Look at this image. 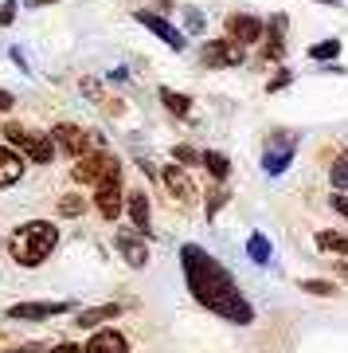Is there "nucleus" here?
<instances>
[{
  "label": "nucleus",
  "instance_id": "nucleus-30",
  "mask_svg": "<svg viewBox=\"0 0 348 353\" xmlns=\"http://www.w3.org/2000/svg\"><path fill=\"white\" fill-rule=\"evenodd\" d=\"M47 353H87L83 345H75V341H59V345H51Z\"/></svg>",
  "mask_w": 348,
  "mask_h": 353
},
{
  "label": "nucleus",
  "instance_id": "nucleus-34",
  "mask_svg": "<svg viewBox=\"0 0 348 353\" xmlns=\"http://www.w3.org/2000/svg\"><path fill=\"white\" fill-rule=\"evenodd\" d=\"M317 4H336V0H317Z\"/></svg>",
  "mask_w": 348,
  "mask_h": 353
},
{
  "label": "nucleus",
  "instance_id": "nucleus-24",
  "mask_svg": "<svg viewBox=\"0 0 348 353\" xmlns=\"http://www.w3.org/2000/svg\"><path fill=\"white\" fill-rule=\"evenodd\" d=\"M290 157H294V145H286L282 153H266V157H262V169H266V173H282L290 165Z\"/></svg>",
  "mask_w": 348,
  "mask_h": 353
},
{
  "label": "nucleus",
  "instance_id": "nucleus-9",
  "mask_svg": "<svg viewBox=\"0 0 348 353\" xmlns=\"http://www.w3.org/2000/svg\"><path fill=\"white\" fill-rule=\"evenodd\" d=\"M63 310H71V303H16L4 310V318L12 322H39V318H55Z\"/></svg>",
  "mask_w": 348,
  "mask_h": 353
},
{
  "label": "nucleus",
  "instance_id": "nucleus-25",
  "mask_svg": "<svg viewBox=\"0 0 348 353\" xmlns=\"http://www.w3.org/2000/svg\"><path fill=\"white\" fill-rule=\"evenodd\" d=\"M333 55H340V39H325V43H313L309 48V59H317V63L333 59Z\"/></svg>",
  "mask_w": 348,
  "mask_h": 353
},
{
  "label": "nucleus",
  "instance_id": "nucleus-19",
  "mask_svg": "<svg viewBox=\"0 0 348 353\" xmlns=\"http://www.w3.org/2000/svg\"><path fill=\"white\" fill-rule=\"evenodd\" d=\"M204 169H208V173L215 176V181H227V173H231V161H227V153H215V150H208L204 153Z\"/></svg>",
  "mask_w": 348,
  "mask_h": 353
},
{
  "label": "nucleus",
  "instance_id": "nucleus-5",
  "mask_svg": "<svg viewBox=\"0 0 348 353\" xmlns=\"http://www.w3.org/2000/svg\"><path fill=\"white\" fill-rule=\"evenodd\" d=\"M51 138H55V145H59V153H67V157H87V153H94V138H90L83 126H75V122H59V126L51 130Z\"/></svg>",
  "mask_w": 348,
  "mask_h": 353
},
{
  "label": "nucleus",
  "instance_id": "nucleus-3",
  "mask_svg": "<svg viewBox=\"0 0 348 353\" xmlns=\"http://www.w3.org/2000/svg\"><path fill=\"white\" fill-rule=\"evenodd\" d=\"M4 145H12L36 165H51L55 161V138L51 134H39V130H28V126H16V122H4Z\"/></svg>",
  "mask_w": 348,
  "mask_h": 353
},
{
  "label": "nucleus",
  "instance_id": "nucleus-16",
  "mask_svg": "<svg viewBox=\"0 0 348 353\" xmlns=\"http://www.w3.org/2000/svg\"><path fill=\"white\" fill-rule=\"evenodd\" d=\"M118 252L125 255V263L129 267H145V259H149V248H145V236H118Z\"/></svg>",
  "mask_w": 348,
  "mask_h": 353
},
{
  "label": "nucleus",
  "instance_id": "nucleus-11",
  "mask_svg": "<svg viewBox=\"0 0 348 353\" xmlns=\"http://www.w3.org/2000/svg\"><path fill=\"white\" fill-rule=\"evenodd\" d=\"M94 208H98L102 220H118V216H122V181L94 189Z\"/></svg>",
  "mask_w": 348,
  "mask_h": 353
},
{
  "label": "nucleus",
  "instance_id": "nucleus-13",
  "mask_svg": "<svg viewBox=\"0 0 348 353\" xmlns=\"http://www.w3.org/2000/svg\"><path fill=\"white\" fill-rule=\"evenodd\" d=\"M125 212H129V220H133L137 228V236H149L153 228H149V196L141 189H133L129 196H125Z\"/></svg>",
  "mask_w": 348,
  "mask_h": 353
},
{
  "label": "nucleus",
  "instance_id": "nucleus-7",
  "mask_svg": "<svg viewBox=\"0 0 348 353\" xmlns=\"http://www.w3.org/2000/svg\"><path fill=\"white\" fill-rule=\"evenodd\" d=\"M243 55H247V48L227 36V39H212V43L204 48V63L208 67H239Z\"/></svg>",
  "mask_w": 348,
  "mask_h": 353
},
{
  "label": "nucleus",
  "instance_id": "nucleus-22",
  "mask_svg": "<svg viewBox=\"0 0 348 353\" xmlns=\"http://www.w3.org/2000/svg\"><path fill=\"white\" fill-rule=\"evenodd\" d=\"M329 181H333V189H336V192H345V189H348V153H340V157L329 165Z\"/></svg>",
  "mask_w": 348,
  "mask_h": 353
},
{
  "label": "nucleus",
  "instance_id": "nucleus-27",
  "mask_svg": "<svg viewBox=\"0 0 348 353\" xmlns=\"http://www.w3.org/2000/svg\"><path fill=\"white\" fill-rule=\"evenodd\" d=\"M224 204H227V192H224V189H212V192H208V220H215V212H219Z\"/></svg>",
  "mask_w": 348,
  "mask_h": 353
},
{
  "label": "nucleus",
  "instance_id": "nucleus-33",
  "mask_svg": "<svg viewBox=\"0 0 348 353\" xmlns=\"http://www.w3.org/2000/svg\"><path fill=\"white\" fill-rule=\"evenodd\" d=\"M16 20V0H8V4H4V24H12Z\"/></svg>",
  "mask_w": 348,
  "mask_h": 353
},
{
  "label": "nucleus",
  "instance_id": "nucleus-32",
  "mask_svg": "<svg viewBox=\"0 0 348 353\" xmlns=\"http://www.w3.org/2000/svg\"><path fill=\"white\" fill-rule=\"evenodd\" d=\"M16 106V99H12V90H4V94H0V110H12Z\"/></svg>",
  "mask_w": 348,
  "mask_h": 353
},
{
  "label": "nucleus",
  "instance_id": "nucleus-2",
  "mask_svg": "<svg viewBox=\"0 0 348 353\" xmlns=\"http://www.w3.org/2000/svg\"><path fill=\"white\" fill-rule=\"evenodd\" d=\"M8 248H12V259L20 267H39L59 248V228L51 224V220H28V224H20L12 232Z\"/></svg>",
  "mask_w": 348,
  "mask_h": 353
},
{
  "label": "nucleus",
  "instance_id": "nucleus-8",
  "mask_svg": "<svg viewBox=\"0 0 348 353\" xmlns=\"http://www.w3.org/2000/svg\"><path fill=\"white\" fill-rule=\"evenodd\" d=\"M133 20H137V24H145V28H149V32H153L157 39H164V43H168L173 51H184V32H176V28L168 24L164 16H153L149 8H137V12H133Z\"/></svg>",
  "mask_w": 348,
  "mask_h": 353
},
{
  "label": "nucleus",
  "instance_id": "nucleus-21",
  "mask_svg": "<svg viewBox=\"0 0 348 353\" xmlns=\"http://www.w3.org/2000/svg\"><path fill=\"white\" fill-rule=\"evenodd\" d=\"M298 287L305 290V294H317V299H333V294H340V287L329 283V279H301Z\"/></svg>",
  "mask_w": 348,
  "mask_h": 353
},
{
  "label": "nucleus",
  "instance_id": "nucleus-6",
  "mask_svg": "<svg viewBox=\"0 0 348 353\" xmlns=\"http://www.w3.org/2000/svg\"><path fill=\"white\" fill-rule=\"evenodd\" d=\"M262 32H266V24H262L259 16L250 12H231L227 16V36L235 39V43H243V48H254L262 39Z\"/></svg>",
  "mask_w": 348,
  "mask_h": 353
},
{
  "label": "nucleus",
  "instance_id": "nucleus-18",
  "mask_svg": "<svg viewBox=\"0 0 348 353\" xmlns=\"http://www.w3.org/2000/svg\"><path fill=\"white\" fill-rule=\"evenodd\" d=\"M317 248L321 252H329V255H348V236L345 232H317Z\"/></svg>",
  "mask_w": 348,
  "mask_h": 353
},
{
  "label": "nucleus",
  "instance_id": "nucleus-10",
  "mask_svg": "<svg viewBox=\"0 0 348 353\" xmlns=\"http://www.w3.org/2000/svg\"><path fill=\"white\" fill-rule=\"evenodd\" d=\"M161 181L168 185V192L173 196H180V201H196V185H192V176H188V169L184 165H164L161 169Z\"/></svg>",
  "mask_w": 348,
  "mask_h": 353
},
{
  "label": "nucleus",
  "instance_id": "nucleus-17",
  "mask_svg": "<svg viewBox=\"0 0 348 353\" xmlns=\"http://www.w3.org/2000/svg\"><path fill=\"white\" fill-rule=\"evenodd\" d=\"M90 201L94 196H78V192H63L59 201H55V212L63 216V220H75V216H83L90 208Z\"/></svg>",
  "mask_w": 348,
  "mask_h": 353
},
{
  "label": "nucleus",
  "instance_id": "nucleus-12",
  "mask_svg": "<svg viewBox=\"0 0 348 353\" xmlns=\"http://www.w3.org/2000/svg\"><path fill=\"white\" fill-rule=\"evenodd\" d=\"M83 350L87 353H129V341L118 330H98V334H90V341Z\"/></svg>",
  "mask_w": 348,
  "mask_h": 353
},
{
  "label": "nucleus",
  "instance_id": "nucleus-20",
  "mask_svg": "<svg viewBox=\"0 0 348 353\" xmlns=\"http://www.w3.org/2000/svg\"><path fill=\"white\" fill-rule=\"evenodd\" d=\"M161 102L168 106V114H176V118H188V114H192V99H188V94H176V90H168V87L161 90Z\"/></svg>",
  "mask_w": 348,
  "mask_h": 353
},
{
  "label": "nucleus",
  "instance_id": "nucleus-15",
  "mask_svg": "<svg viewBox=\"0 0 348 353\" xmlns=\"http://www.w3.org/2000/svg\"><path fill=\"white\" fill-rule=\"evenodd\" d=\"M24 153H16L12 145H4V150H0V185H4V189H8V185H16V181H20V176H24Z\"/></svg>",
  "mask_w": 348,
  "mask_h": 353
},
{
  "label": "nucleus",
  "instance_id": "nucleus-29",
  "mask_svg": "<svg viewBox=\"0 0 348 353\" xmlns=\"http://www.w3.org/2000/svg\"><path fill=\"white\" fill-rule=\"evenodd\" d=\"M329 204H333V212H340L348 220V196L345 192H336V196H329Z\"/></svg>",
  "mask_w": 348,
  "mask_h": 353
},
{
  "label": "nucleus",
  "instance_id": "nucleus-23",
  "mask_svg": "<svg viewBox=\"0 0 348 353\" xmlns=\"http://www.w3.org/2000/svg\"><path fill=\"white\" fill-rule=\"evenodd\" d=\"M247 252H250L254 263H270V240H266L262 232H254V236L247 240Z\"/></svg>",
  "mask_w": 348,
  "mask_h": 353
},
{
  "label": "nucleus",
  "instance_id": "nucleus-1",
  "mask_svg": "<svg viewBox=\"0 0 348 353\" xmlns=\"http://www.w3.org/2000/svg\"><path fill=\"white\" fill-rule=\"evenodd\" d=\"M180 267H184V283H188V290H192V299H196L204 310H212L215 318L235 322V326L254 322V306L243 299L235 275H231L219 259H212L199 243H184V248H180Z\"/></svg>",
  "mask_w": 348,
  "mask_h": 353
},
{
  "label": "nucleus",
  "instance_id": "nucleus-28",
  "mask_svg": "<svg viewBox=\"0 0 348 353\" xmlns=\"http://www.w3.org/2000/svg\"><path fill=\"white\" fill-rule=\"evenodd\" d=\"M282 51H286V43H282V36H274L266 43V51H262V59H282Z\"/></svg>",
  "mask_w": 348,
  "mask_h": 353
},
{
  "label": "nucleus",
  "instance_id": "nucleus-4",
  "mask_svg": "<svg viewBox=\"0 0 348 353\" xmlns=\"http://www.w3.org/2000/svg\"><path fill=\"white\" fill-rule=\"evenodd\" d=\"M78 185H90V189H102V185H118L122 181V161L106 150H94L87 157H78L75 169H71Z\"/></svg>",
  "mask_w": 348,
  "mask_h": 353
},
{
  "label": "nucleus",
  "instance_id": "nucleus-31",
  "mask_svg": "<svg viewBox=\"0 0 348 353\" xmlns=\"http://www.w3.org/2000/svg\"><path fill=\"white\" fill-rule=\"evenodd\" d=\"M188 28H192V32H204V16H199V12H188Z\"/></svg>",
  "mask_w": 348,
  "mask_h": 353
},
{
  "label": "nucleus",
  "instance_id": "nucleus-26",
  "mask_svg": "<svg viewBox=\"0 0 348 353\" xmlns=\"http://www.w3.org/2000/svg\"><path fill=\"white\" fill-rule=\"evenodd\" d=\"M173 157H176L180 165H184V169H188V165H196V161H204V153H196L192 145H176V150H173Z\"/></svg>",
  "mask_w": 348,
  "mask_h": 353
},
{
  "label": "nucleus",
  "instance_id": "nucleus-14",
  "mask_svg": "<svg viewBox=\"0 0 348 353\" xmlns=\"http://www.w3.org/2000/svg\"><path fill=\"white\" fill-rule=\"evenodd\" d=\"M110 318H122V303L87 306V310H78V314H75V322H71V326H78V330H90V326H98V322H110Z\"/></svg>",
  "mask_w": 348,
  "mask_h": 353
}]
</instances>
